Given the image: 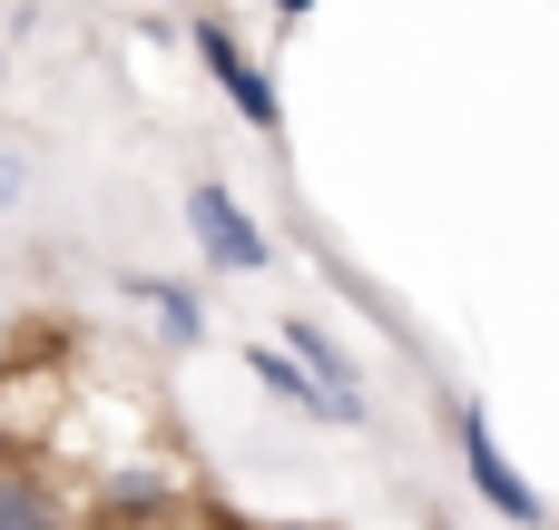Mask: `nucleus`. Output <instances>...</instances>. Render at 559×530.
<instances>
[{"label":"nucleus","instance_id":"39448f33","mask_svg":"<svg viewBox=\"0 0 559 530\" xmlns=\"http://www.w3.org/2000/svg\"><path fill=\"white\" fill-rule=\"evenodd\" d=\"M246 374H255V384H265V393H275L285 413H305V423H334V433H364V413L324 403V393H314V374H305V364H295V354H285L275 334H255V344H246Z\"/></svg>","mask_w":559,"mask_h":530},{"label":"nucleus","instance_id":"6e6552de","mask_svg":"<svg viewBox=\"0 0 559 530\" xmlns=\"http://www.w3.org/2000/svg\"><path fill=\"white\" fill-rule=\"evenodd\" d=\"M118 285H128L147 315H157V334H167V344H206V305H197L177 275H118Z\"/></svg>","mask_w":559,"mask_h":530},{"label":"nucleus","instance_id":"1a4fd4ad","mask_svg":"<svg viewBox=\"0 0 559 530\" xmlns=\"http://www.w3.org/2000/svg\"><path fill=\"white\" fill-rule=\"evenodd\" d=\"M10 197H20V157H0V207H10Z\"/></svg>","mask_w":559,"mask_h":530},{"label":"nucleus","instance_id":"0eeeda50","mask_svg":"<svg viewBox=\"0 0 559 530\" xmlns=\"http://www.w3.org/2000/svg\"><path fill=\"white\" fill-rule=\"evenodd\" d=\"M98 511L108 521H167V511H187V482L177 472H147V462H108L98 472Z\"/></svg>","mask_w":559,"mask_h":530},{"label":"nucleus","instance_id":"7ed1b4c3","mask_svg":"<svg viewBox=\"0 0 559 530\" xmlns=\"http://www.w3.org/2000/svg\"><path fill=\"white\" fill-rule=\"evenodd\" d=\"M187 226H197V256H206L216 275H265V266H275L265 226L236 207V187H226V177H197V187H187Z\"/></svg>","mask_w":559,"mask_h":530},{"label":"nucleus","instance_id":"f03ea898","mask_svg":"<svg viewBox=\"0 0 559 530\" xmlns=\"http://www.w3.org/2000/svg\"><path fill=\"white\" fill-rule=\"evenodd\" d=\"M452 443H462V472H472V492H481V511H501L511 530H550V502L511 472V452L491 443V423H481V403H452Z\"/></svg>","mask_w":559,"mask_h":530},{"label":"nucleus","instance_id":"ddd939ff","mask_svg":"<svg viewBox=\"0 0 559 530\" xmlns=\"http://www.w3.org/2000/svg\"><path fill=\"white\" fill-rule=\"evenodd\" d=\"M0 69H10V49H0Z\"/></svg>","mask_w":559,"mask_h":530},{"label":"nucleus","instance_id":"f257e3e1","mask_svg":"<svg viewBox=\"0 0 559 530\" xmlns=\"http://www.w3.org/2000/svg\"><path fill=\"white\" fill-rule=\"evenodd\" d=\"M187 49H197V59H206V79L226 89V108H236L255 138H275V148H285V98H275V79L255 69V49H246L216 10H197V20H187Z\"/></svg>","mask_w":559,"mask_h":530},{"label":"nucleus","instance_id":"423d86ee","mask_svg":"<svg viewBox=\"0 0 559 530\" xmlns=\"http://www.w3.org/2000/svg\"><path fill=\"white\" fill-rule=\"evenodd\" d=\"M0 530H79V502L39 462H0Z\"/></svg>","mask_w":559,"mask_h":530},{"label":"nucleus","instance_id":"9b49d317","mask_svg":"<svg viewBox=\"0 0 559 530\" xmlns=\"http://www.w3.org/2000/svg\"><path fill=\"white\" fill-rule=\"evenodd\" d=\"M265 530H324V521H265Z\"/></svg>","mask_w":559,"mask_h":530},{"label":"nucleus","instance_id":"f8f14e48","mask_svg":"<svg viewBox=\"0 0 559 530\" xmlns=\"http://www.w3.org/2000/svg\"><path fill=\"white\" fill-rule=\"evenodd\" d=\"M0 344H10V315H0Z\"/></svg>","mask_w":559,"mask_h":530},{"label":"nucleus","instance_id":"20e7f679","mask_svg":"<svg viewBox=\"0 0 559 530\" xmlns=\"http://www.w3.org/2000/svg\"><path fill=\"white\" fill-rule=\"evenodd\" d=\"M275 344H285V354L314 374V393H324V403H344V413H373V403H364V374H354V354H344V344H334L314 315H285V325H275Z\"/></svg>","mask_w":559,"mask_h":530},{"label":"nucleus","instance_id":"9d476101","mask_svg":"<svg viewBox=\"0 0 559 530\" xmlns=\"http://www.w3.org/2000/svg\"><path fill=\"white\" fill-rule=\"evenodd\" d=\"M305 10H314V0H275V20H285V30H295V20H305Z\"/></svg>","mask_w":559,"mask_h":530}]
</instances>
